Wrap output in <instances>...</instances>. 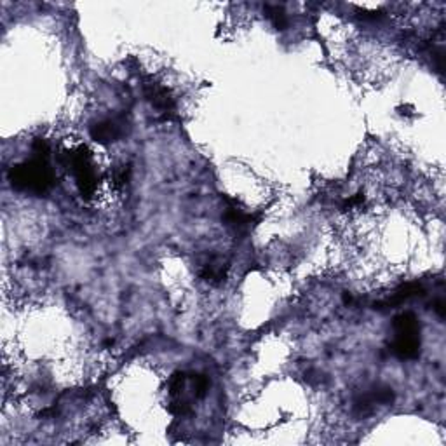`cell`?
Returning a JSON list of instances; mask_svg holds the SVG:
<instances>
[{
	"mask_svg": "<svg viewBox=\"0 0 446 446\" xmlns=\"http://www.w3.org/2000/svg\"><path fill=\"white\" fill-rule=\"evenodd\" d=\"M9 182L16 191L41 195L55 185V173L44 157H35L23 164L12 166Z\"/></svg>",
	"mask_w": 446,
	"mask_h": 446,
	"instance_id": "6da1fadb",
	"label": "cell"
},
{
	"mask_svg": "<svg viewBox=\"0 0 446 446\" xmlns=\"http://www.w3.org/2000/svg\"><path fill=\"white\" fill-rule=\"evenodd\" d=\"M396 337L391 345V351L401 359H415L420 352V326L417 318L410 312L399 314L394 319Z\"/></svg>",
	"mask_w": 446,
	"mask_h": 446,
	"instance_id": "7a4b0ae2",
	"label": "cell"
},
{
	"mask_svg": "<svg viewBox=\"0 0 446 446\" xmlns=\"http://www.w3.org/2000/svg\"><path fill=\"white\" fill-rule=\"evenodd\" d=\"M65 164L66 168L72 169L77 180V187L82 197L89 199L95 195L96 188H98V180H96L95 168L91 164V157H89L88 151L84 146H79L75 151H70L65 154Z\"/></svg>",
	"mask_w": 446,
	"mask_h": 446,
	"instance_id": "3957f363",
	"label": "cell"
},
{
	"mask_svg": "<svg viewBox=\"0 0 446 446\" xmlns=\"http://www.w3.org/2000/svg\"><path fill=\"white\" fill-rule=\"evenodd\" d=\"M145 96L146 99L151 101V105L157 110L159 114L169 115L175 112V99H173L171 93L161 84H155V82H151V84L145 86Z\"/></svg>",
	"mask_w": 446,
	"mask_h": 446,
	"instance_id": "277c9868",
	"label": "cell"
},
{
	"mask_svg": "<svg viewBox=\"0 0 446 446\" xmlns=\"http://www.w3.org/2000/svg\"><path fill=\"white\" fill-rule=\"evenodd\" d=\"M124 133V126L121 121L115 119H106V121L98 122L91 128V138L95 142L101 143V145H108V143L117 142Z\"/></svg>",
	"mask_w": 446,
	"mask_h": 446,
	"instance_id": "5b68a950",
	"label": "cell"
},
{
	"mask_svg": "<svg viewBox=\"0 0 446 446\" xmlns=\"http://www.w3.org/2000/svg\"><path fill=\"white\" fill-rule=\"evenodd\" d=\"M223 220L227 222V225L234 227L235 231H248V229H251L253 225L258 222L256 216L249 215V213H244L242 209L235 208V206L227 208V211H225V215H223Z\"/></svg>",
	"mask_w": 446,
	"mask_h": 446,
	"instance_id": "8992f818",
	"label": "cell"
},
{
	"mask_svg": "<svg viewBox=\"0 0 446 446\" xmlns=\"http://www.w3.org/2000/svg\"><path fill=\"white\" fill-rule=\"evenodd\" d=\"M422 293V286L417 284V282H408V284L401 286V288L396 289L394 293H392L391 298H387L385 302H382V304H377V307H396V305H401L403 302L410 300V298H414V296L420 295Z\"/></svg>",
	"mask_w": 446,
	"mask_h": 446,
	"instance_id": "52a82bcc",
	"label": "cell"
},
{
	"mask_svg": "<svg viewBox=\"0 0 446 446\" xmlns=\"http://www.w3.org/2000/svg\"><path fill=\"white\" fill-rule=\"evenodd\" d=\"M201 278L204 279L209 284H220V282L225 281V275H227V265L223 264L222 260L211 258L209 262H206L201 267Z\"/></svg>",
	"mask_w": 446,
	"mask_h": 446,
	"instance_id": "ba28073f",
	"label": "cell"
},
{
	"mask_svg": "<svg viewBox=\"0 0 446 446\" xmlns=\"http://www.w3.org/2000/svg\"><path fill=\"white\" fill-rule=\"evenodd\" d=\"M265 11H267L269 19L274 23V26L278 30H284L286 26H288V19H286L284 11H282L279 6H267V8H265Z\"/></svg>",
	"mask_w": 446,
	"mask_h": 446,
	"instance_id": "9c48e42d",
	"label": "cell"
},
{
	"mask_svg": "<svg viewBox=\"0 0 446 446\" xmlns=\"http://www.w3.org/2000/svg\"><path fill=\"white\" fill-rule=\"evenodd\" d=\"M128 180H129V168L128 166H121V168H119L114 175L115 187H119V188L124 187L126 183H128Z\"/></svg>",
	"mask_w": 446,
	"mask_h": 446,
	"instance_id": "30bf717a",
	"label": "cell"
}]
</instances>
